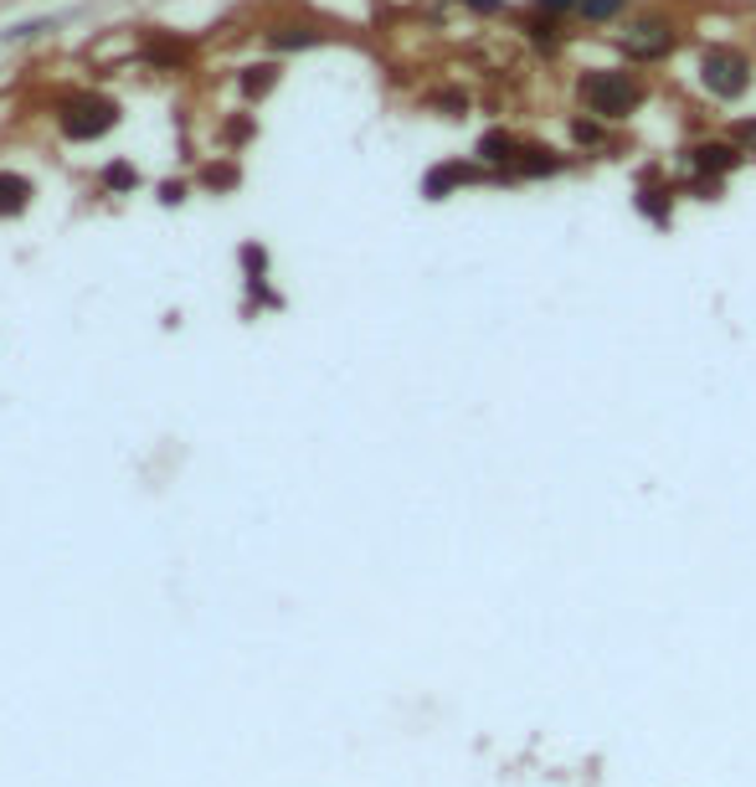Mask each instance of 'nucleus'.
<instances>
[{"instance_id": "nucleus-1", "label": "nucleus", "mask_w": 756, "mask_h": 787, "mask_svg": "<svg viewBox=\"0 0 756 787\" xmlns=\"http://www.w3.org/2000/svg\"><path fill=\"white\" fill-rule=\"evenodd\" d=\"M577 98L592 119L618 124V119H628V114L643 108L649 88H643V77L628 73V67H592V73L577 77Z\"/></svg>"}, {"instance_id": "nucleus-2", "label": "nucleus", "mask_w": 756, "mask_h": 787, "mask_svg": "<svg viewBox=\"0 0 756 787\" xmlns=\"http://www.w3.org/2000/svg\"><path fill=\"white\" fill-rule=\"evenodd\" d=\"M700 88L721 98V104H736L746 88H752V57L742 46H705L700 57Z\"/></svg>"}, {"instance_id": "nucleus-3", "label": "nucleus", "mask_w": 756, "mask_h": 787, "mask_svg": "<svg viewBox=\"0 0 756 787\" xmlns=\"http://www.w3.org/2000/svg\"><path fill=\"white\" fill-rule=\"evenodd\" d=\"M623 57L628 62H664L669 52H674V21H669V15H638L633 27L623 31Z\"/></svg>"}, {"instance_id": "nucleus-4", "label": "nucleus", "mask_w": 756, "mask_h": 787, "mask_svg": "<svg viewBox=\"0 0 756 787\" xmlns=\"http://www.w3.org/2000/svg\"><path fill=\"white\" fill-rule=\"evenodd\" d=\"M684 155H690V170H695V176H711V180H726L731 170L746 165V149L736 145V139H695Z\"/></svg>"}, {"instance_id": "nucleus-5", "label": "nucleus", "mask_w": 756, "mask_h": 787, "mask_svg": "<svg viewBox=\"0 0 756 787\" xmlns=\"http://www.w3.org/2000/svg\"><path fill=\"white\" fill-rule=\"evenodd\" d=\"M519 149H525V139L519 134H510V129H490L484 139H479V165H494V170H515V160H519Z\"/></svg>"}, {"instance_id": "nucleus-6", "label": "nucleus", "mask_w": 756, "mask_h": 787, "mask_svg": "<svg viewBox=\"0 0 756 787\" xmlns=\"http://www.w3.org/2000/svg\"><path fill=\"white\" fill-rule=\"evenodd\" d=\"M519 31H525V42H531L540 57H556V52L566 46L561 21H556V15H546V11H531L525 21H519Z\"/></svg>"}, {"instance_id": "nucleus-7", "label": "nucleus", "mask_w": 756, "mask_h": 787, "mask_svg": "<svg viewBox=\"0 0 756 787\" xmlns=\"http://www.w3.org/2000/svg\"><path fill=\"white\" fill-rule=\"evenodd\" d=\"M653 180H659V170H643V186H638V211H643L653 227H669V217H674V191H669V186H653Z\"/></svg>"}, {"instance_id": "nucleus-8", "label": "nucleus", "mask_w": 756, "mask_h": 787, "mask_svg": "<svg viewBox=\"0 0 756 787\" xmlns=\"http://www.w3.org/2000/svg\"><path fill=\"white\" fill-rule=\"evenodd\" d=\"M566 170V155H556L550 145H525L519 149V160L510 176H525V180H540V176H561Z\"/></svg>"}, {"instance_id": "nucleus-9", "label": "nucleus", "mask_w": 756, "mask_h": 787, "mask_svg": "<svg viewBox=\"0 0 756 787\" xmlns=\"http://www.w3.org/2000/svg\"><path fill=\"white\" fill-rule=\"evenodd\" d=\"M469 180H479L474 165H438V170L428 176V186H422V191H428L432 201H443L448 186H469Z\"/></svg>"}, {"instance_id": "nucleus-10", "label": "nucleus", "mask_w": 756, "mask_h": 787, "mask_svg": "<svg viewBox=\"0 0 756 787\" xmlns=\"http://www.w3.org/2000/svg\"><path fill=\"white\" fill-rule=\"evenodd\" d=\"M623 11H628V0H581L577 6V15L587 27H608V21H618Z\"/></svg>"}, {"instance_id": "nucleus-11", "label": "nucleus", "mask_w": 756, "mask_h": 787, "mask_svg": "<svg viewBox=\"0 0 756 787\" xmlns=\"http://www.w3.org/2000/svg\"><path fill=\"white\" fill-rule=\"evenodd\" d=\"M31 196L27 180H15V176H0V211H21V201Z\"/></svg>"}, {"instance_id": "nucleus-12", "label": "nucleus", "mask_w": 756, "mask_h": 787, "mask_svg": "<svg viewBox=\"0 0 756 787\" xmlns=\"http://www.w3.org/2000/svg\"><path fill=\"white\" fill-rule=\"evenodd\" d=\"M571 139H577V145H602V119H592V114H587V119H571Z\"/></svg>"}, {"instance_id": "nucleus-13", "label": "nucleus", "mask_w": 756, "mask_h": 787, "mask_svg": "<svg viewBox=\"0 0 756 787\" xmlns=\"http://www.w3.org/2000/svg\"><path fill=\"white\" fill-rule=\"evenodd\" d=\"M731 139H736V145H742V149H752V155H756V114H752V119H736V129H731Z\"/></svg>"}, {"instance_id": "nucleus-14", "label": "nucleus", "mask_w": 756, "mask_h": 787, "mask_svg": "<svg viewBox=\"0 0 756 787\" xmlns=\"http://www.w3.org/2000/svg\"><path fill=\"white\" fill-rule=\"evenodd\" d=\"M581 0H535V11H546V15H556V21H561L566 11H577Z\"/></svg>"}, {"instance_id": "nucleus-15", "label": "nucleus", "mask_w": 756, "mask_h": 787, "mask_svg": "<svg viewBox=\"0 0 756 787\" xmlns=\"http://www.w3.org/2000/svg\"><path fill=\"white\" fill-rule=\"evenodd\" d=\"M463 6H474V11H484V15H500L504 11V0H463Z\"/></svg>"}]
</instances>
